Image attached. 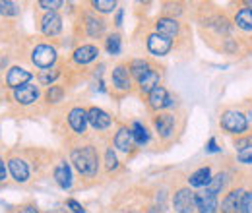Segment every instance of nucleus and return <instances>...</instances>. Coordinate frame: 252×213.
I'll return each mask as SVG.
<instances>
[{"label":"nucleus","mask_w":252,"mask_h":213,"mask_svg":"<svg viewBox=\"0 0 252 213\" xmlns=\"http://www.w3.org/2000/svg\"><path fill=\"white\" fill-rule=\"evenodd\" d=\"M245 115H247V121H249V124H251L252 128V99L245 103Z\"/></svg>","instance_id":"obj_46"},{"label":"nucleus","mask_w":252,"mask_h":213,"mask_svg":"<svg viewBox=\"0 0 252 213\" xmlns=\"http://www.w3.org/2000/svg\"><path fill=\"white\" fill-rule=\"evenodd\" d=\"M163 78H165L163 66L159 62H154V66L148 70V74L136 82V95L144 99L152 90H156L158 86H163Z\"/></svg>","instance_id":"obj_20"},{"label":"nucleus","mask_w":252,"mask_h":213,"mask_svg":"<svg viewBox=\"0 0 252 213\" xmlns=\"http://www.w3.org/2000/svg\"><path fill=\"white\" fill-rule=\"evenodd\" d=\"M128 126H130V132H132V138H134V144H136L138 150L148 148V146L152 144V140H154V132H152L150 122L134 119V121L128 122Z\"/></svg>","instance_id":"obj_25"},{"label":"nucleus","mask_w":252,"mask_h":213,"mask_svg":"<svg viewBox=\"0 0 252 213\" xmlns=\"http://www.w3.org/2000/svg\"><path fill=\"white\" fill-rule=\"evenodd\" d=\"M152 31H156L159 35L171 39L173 43H177L185 35V24L181 20H175V18H169V16H158L156 22L152 24Z\"/></svg>","instance_id":"obj_19"},{"label":"nucleus","mask_w":252,"mask_h":213,"mask_svg":"<svg viewBox=\"0 0 252 213\" xmlns=\"http://www.w3.org/2000/svg\"><path fill=\"white\" fill-rule=\"evenodd\" d=\"M196 213H220V198L210 190L196 192Z\"/></svg>","instance_id":"obj_27"},{"label":"nucleus","mask_w":252,"mask_h":213,"mask_svg":"<svg viewBox=\"0 0 252 213\" xmlns=\"http://www.w3.org/2000/svg\"><path fill=\"white\" fill-rule=\"evenodd\" d=\"M88 122H90V128L94 130L95 134H101L103 136V134H109L113 130V126L117 124V119H115V115H111L103 107L90 105L88 107Z\"/></svg>","instance_id":"obj_18"},{"label":"nucleus","mask_w":252,"mask_h":213,"mask_svg":"<svg viewBox=\"0 0 252 213\" xmlns=\"http://www.w3.org/2000/svg\"><path fill=\"white\" fill-rule=\"evenodd\" d=\"M105 55H109L111 59H117L123 55V35L121 31H109L103 39V47Z\"/></svg>","instance_id":"obj_32"},{"label":"nucleus","mask_w":252,"mask_h":213,"mask_svg":"<svg viewBox=\"0 0 252 213\" xmlns=\"http://www.w3.org/2000/svg\"><path fill=\"white\" fill-rule=\"evenodd\" d=\"M107 86H109L111 97H115L117 101L126 97V95H134V93H136V82H134L132 76H130V70H128L126 61H121V62H117V64H113V68L109 70Z\"/></svg>","instance_id":"obj_8"},{"label":"nucleus","mask_w":252,"mask_h":213,"mask_svg":"<svg viewBox=\"0 0 252 213\" xmlns=\"http://www.w3.org/2000/svg\"><path fill=\"white\" fill-rule=\"evenodd\" d=\"M212 179H214V167L212 165H202L187 177V186H190L194 192L206 190L212 183Z\"/></svg>","instance_id":"obj_26"},{"label":"nucleus","mask_w":252,"mask_h":213,"mask_svg":"<svg viewBox=\"0 0 252 213\" xmlns=\"http://www.w3.org/2000/svg\"><path fill=\"white\" fill-rule=\"evenodd\" d=\"M233 150L237 153L252 152V132L243 134V136H239V138H233Z\"/></svg>","instance_id":"obj_38"},{"label":"nucleus","mask_w":252,"mask_h":213,"mask_svg":"<svg viewBox=\"0 0 252 213\" xmlns=\"http://www.w3.org/2000/svg\"><path fill=\"white\" fill-rule=\"evenodd\" d=\"M185 14H187V4L185 2H163L161 4V16L181 20Z\"/></svg>","instance_id":"obj_36"},{"label":"nucleus","mask_w":252,"mask_h":213,"mask_svg":"<svg viewBox=\"0 0 252 213\" xmlns=\"http://www.w3.org/2000/svg\"><path fill=\"white\" fill-rule=\"evenodd\" d=\"M10 173H8V163H6V155L0 153V186H4L8 181Z\"/></svg>","instance_id":"obj_42"},{"label":"nucleus","mask_w":252,"mask_h":213,"mask_svg":"<svg viewBox=\"0 0 252 213\" xmlns=\"http://www.w3.org/2000/svg\"><path fill=\"white\" fill-rule=\"evenodd\" d=\"M66 101V86L55 84L47 90H43V107L45 109H59Z\"/></svg>","instance_id":"obj_28"},{"label":"nucleus","mask_w":252,"mask_h":213,"mask_svg":"<svg viewBox=\"0 0 252 213\" xmlns=\"http://www.w3.org/2000/svg\"><path fill=\"white\" fill-rule=\"evenodd\" d=\"M101 45L99 43H76V47L70 51L68 62L76 68H90L101 61Z\"/></svg>","instance_id":"obj_13"},{"label":"nucleus","mask_w":252,"mask_h":213,"mask_svg":"<svg viewBox=\"0 0 252 213\" xmlns=\"http://www.w3.org/2000/svg\"><path fill=\"white\" fill-rule=\"evenodd\" d=\"M237 163H241V165H252V152L237 153Z\"/></svg>","instance_id":"obj_45"},{"label":"nucleus","mask_w":252,"mask_h":213,"mask_svg":"<svg viewBox=\"0 0 252 213\" xmlns=\"http://www.w3.org/2000/svg\"><path fill=\"white\" fill-rule=\"evenodd\" d=\"M241 213H252V188H245L241 198Z\"/></svg>","instance_id":"obj_39"},{"label":"nucleus","mask_w":252,"mask_h":213,"mask_svg":"<svg viewBox=\"0 0 252 213\" xmlns=\"http://www.w3.org/2000/svg\"><path fill=\"white\" fill-rule=\"evenodd\" d=\"M125 24V8L119 6V10L113 14V26H115V31H119Z\"/></svg>","instance_id":"obj_43"},{"label":"nucleus","mask_w":252,"mask_h":213,"mask_svg":"<svg viewBox=\"0 0 252 213\" xmlns=\"http://www.w3.org/2000/svg\"><path fill=\"white\" fill-rule=\"evenodd\" d=\"M51 177H53L55 184L64 192H70L76 184V171H74L70 159L64 157V155L57 157V161L53 165V171H51Z\"/></svg>","instance_id":"obj_15"},{"label":"nucleus","mask_w":252,"mask_h":213,"mask_svg":"<svg viewBox=\"0 0 252 213\" xmlns=\"http://www.w3.org/2000/svg\"><path fill=\"white\" fill-rule=\"evenodd\" d=\"M64 206H66V210L70 213H88L86 212V208L78 202V200H74V198H68L66 202H64Z\"/></svg>","instance_id":"obj_40"},{"label":"nucleus","mask_w":252,"mask_h":213,"mask_svg":"<svg viewBox=\"0 0 252 213\" xmlns=\"http://www.w3.org/2000/svg\"><path fill=\"white\" fill-rule=\"evenodd\" d=\"M35 24L37 31L43 39L47 41H55L61 39L64 33V18L61 12H35Z\"/></svg>","instance_id":"obj_11"},{"label":"nucleus","mask_w":252,"mask_h":213,"mask_svg":"<svg viewBox=\"0 0 252 213\" xmlns=\"http://www.w3.org/2000/svg\"><path fill=\"white\" fill-rule=\"evenodd\" d=\"M35 82V72L22 66V64H12L6 68V74L2 78V90L4 91H10V90H16L20 86H26V84H32Z\"/></svg>","instance_id":"obj_16"},{"label":"nucleus","mask_w":252,"mask_h":213,"mask_svg":"<svg viewBox=\"0 0 252 213\" xmlns=\"http://www.w3.org/2000/svg\"><path fill=\"white\" fill-rule=\"evenodd\" d=\"M171 210L173 213H196V192L187 184L177 186L171 194Z\"/></svg>","instance_id":"obj_17"},{"label":"nucleus","mask_w":252,"mask_h":213,"mask_svg":"<svg viewBox=\"0 0 252 213\" xmlns=\"http://www.w3.org/2000/svg\"><path fill=\"white\" fill-rule=\"evenodd\" d=\"M150 126H152V132L158 138V142L163 144V146L173 144L177 140V136L181 134V130H183L181 115L177 111L175 113H158V115H152L150 117Z\"/></svg>","instance_id":"obj_6"},{"label":"nucleus","mask_w":252,"mask_h":213,"mask_svg":"<svg viewBox=\"0 0 252 213\" xmlns=\"http://www.w3.org/2000/svg\"><path fill=\"white\" fill-rule=\"evenodd\" d=\"M243 184H233L220 198V213H241V198L245 194Z\"/></svg>","instance_id":"obj_22"},{"label":"nucleus","mask_w":252,"mask_h":213,"mask_svg":"<svg viewBox=\"0 0 252 213\" xmlns=\"http://www.w3.org/2000/svg\"><path fill=\"white\" fill-rule=\"evenodd\" d=\"M0 18H2V14H0Z\"/></svg>","instance_id":"obj_48"},{"label":"nucleus","mask_w":252,"mask_h":213,"mask_svg":"<svg viewBox=\"0 0 252 213\" xmlns=\"http://www.w3.org/2000/svg\"><path fill=\"white\" fill-rule=\"evenodd\" d=\"M144 105L150 111V115H158V113H175L179 101L165 86H158L144 97Z\"/></svg>","instance_id":"obj_10"},{"label":"nucleus","mask_w":252,"mask_h":213,"mask_svg":"<svg viewBox=\"0 0 252 213\" xmlns=\"http://www.w3.org/2000/svg\"><path fill=\"white\" fill-rule=\"evenodd\" d=\"M216 49L221 51L223 55H243L247 47H245V41H243L241 37L231 35V37H227V39H221L220 45H218Z\"/></svg>","instance_id":"obj_33"},{"label":"nucleus","mask_w":252,"mask_h":213,"mask_svg":"<svg viewBox=\"0 0 252 213\" xmlns=\"http://www.w3.org/2000/svg\"><path fill=\"white\" fill-rule=\"evenodd\" d=\"M6 163H8V173H10V179L20 186H26V184L32 183L33 177V169L26 157V153L20 152H8L6 153Z\"/></svg>","instance_id":"obj_12"},{"label":"nucleus","mask_w":252,"mask_h":213,"mask_svg":"<svg viewBox=\"0 0 252 213\" xmlns=\"http://www.w3.org/2000/svg\"><path fill=\"white\" fill-rule=\"evenodd\" d=\"M109 31L111 30H109L107 18L95 14L88 4L78 8V12L74 16V39L78 43H97V41H103Z\"/></svg>","instance_id":"obj_2"},{"label":"nucleus","mask_w":252,"mask_h":213,"mask_svg":"<svg viewBox=\"0 0 252 213\" xmlns=\"http://www.w3.org/2000/svg\"><path fill=\"white\" fill-rule=\"evenodd\" d=\"M154 59L152 57H132L128 59L126 64H128V70H130V76L134 82H138L140 78H144L148 74V70L154 66Z\"/></svg>","instance_id":"obj_30"},{"label":"nucleus","mask_w":252,"mask_h":213,"mask_svg":"<svg viewBox=\"0 0 252 213\" xmlns=\"http://www.w3.org/2000/svg\"><path fill=\"white\" fill-rule=\"evenodd\" d=\"M109 142H111V146L117 150V153L126 157V159L134 157L136 153L140 152V150L136 148V144H134V138H132V132H130L128 122H117V128H115V132L109 136Z\"/></svg>","instance_id":"obj_14"},{"label":"nucleus","mask_w":252,"mask_h":213,"mask_svg":"<svg viewBox=\"0 0 252 213\" xmlns=\"http://www.w3.org/2000/svg\"><path fill=\"white\" fill-rule=\"evenodd\" d=\"M101 163H103V175L107 177H115L123 171V161L117 150L111 146V142L107 140L105 146L101 148Z\"/></svg>","instance_id":"obj_23"},{"label":"nucleus","mask_w":252,"mask_h":213,"mask_svg":"<svg viewBox=\"0 0 252 213\" xmlns=\"http://www.w3.org/2000/svg\"><path fill=\"white\" fill-rule=\"evenodd\" d=\"M14 213H43L35 204H32V202H28V204H22L20 208H18V212Z\"/></svg>","instance_id":"obj_44"},{"label":"nucleus","mask_w":252,"mask_h":213,"mask_svg":"<svg viewBox=\"0 0 252 213\" xmlns=\"http://www.w3.org/2000/svg\"><path fill=\"white\" fill-rule=\"evenodd\" d=\"M26 61L37 72L51 70L61 64V49L55 41H47L41 37L39 41H32L30 47L26 49Z\"/></svg>","instance_id":"obj_5"},{"label":"nucleus","mask_w":252,"mask_h":213,"mask_svg":"<svg viewBox=\"0 0 252 213\" xmlns=\"http://www.w3.org/2000/svg\"><path fill=\"white\" fill-rule=\"evenodd\" d=\"M204 152H206V155H218V153H221V148H220V144H218V138H216V136H212V138L206 142Z\"/></svg>","instance_id":"obj_41"},{"label":"nucleus","mask_w":252,"mask_h":213,"mask_svg":"<svg viewBox=\"0 0 252 213\" xmlns=\"http://www.w3.org/2000/svg\"><path fill=\"white\" fill-rule=\"evenodd\" d=\"M68 2L64 0H37L33 6H35V12H61L66 8Z\"/></svg>","instance_id":"obj_37"},{"label":"nucleus","mask_w":252,"mask_h":213,"mask_svg":"<svg viewBox=\"0 0 252 213\" xmlns=\"http://www.w3.org/2000/svg\"><path fill=\"white\" fill-rule=\"evenodd\" d=\"M198 24L200 30L204 31V35H208V41L212 43V39L221 41L227 39L231 35H235V26L233 20L229 16L227 10H218L214 6H204L198 12Z\"/></svg>","instance_id":"obj_3"},{"label":"nucleus","mask_w":252,"mask_h":213,"mask_svg":"<svg viewBox=\"0 0 252 213\" xmlns=\"http://www.w3.org/2000/svg\"><path fill=\"white\" fill-rule=\"evenodd\" d=\"M243 4H245V6H249V8H252V0H245Z\"/></svg>","instance_id":"obj_47"},{"label":"nucleus","mask_w":252,"mask_h":213,"mask_svg":"<svg viewBox=\"0 0 252 213\" xmlns=\"http://www.w3.org/2000/svg\"><path fill=\"white\" fill-rule=\"evenodd\" d=\"M231 186H233V173L231 171H218V173H214V179L206 190H210L212 194H216L220 198Z\"/></svg>","instance_id":"obj_31"},{"label":"nucleus","mask_w":252,"mask_h":213,"mask_svg":"<svg viewBox=\"0 0 252 213\" xmlns=\"http://www.w3.org/2000/svg\"><path fill=\"white\" fill-rule=\"evenodd\" d=\"M4 99L10 103V107L18 111H32L35 107H43V88L37 82H32V84L6 91Z\"/></svg>","instance_id":"obj_7"},{"label":"nucleus","mask_w":252,"mask_h":213,"mask_svg":"<svg viewBox=\"0 0 252 213\" xmlns=\"http://www.w3.org/2000/svg\"><path fill=\"white\" fill-rule=\"evenodd\" d=\"M0 14L4 22H14L16 18L22 16V4L12 2V0H0Z\"/></svg>","instance_id":"obj_35"},{"label":"nucleus","mask_w":252,"mask_h":213,"mask_svg":"<svg viewBox=\"0 0 252 213\" xmlns=\"http://www.w3.org/2000/svg\"><path fill=\"white\" fill-rule=\"evenodd\" d=\"M68 159L74 167V171L88 183H94L103 173L101 163V148H97L94 138L80 140L68 144Z\"/></svg>","instance_id":"obj_1"},{"label":"nucleus","mask_w":252,"mask_h":213,"mask_svg":"<svg viewBox=\"0 0 252 213\" xmlns=\"http://www.w3.org/2000/svg\"><path fill=\"white\" fill-rule=\"evenodd\" d=\"M231 20H233V26H235V31L243 33V35H252V8L245 6L243 2L229 12Z\"/></svg>","instance_id":"obj_24"},{"label":"nucleus","mask_w":252,"mask_h":213,"mask_svg":"<svg viewBox=\"0 0 252 213\" xmlns=\"http://www.w3.org/2000/svg\"><path fill=\"white\" fill-rule=\"evenodd\" d=\"M218 124H220L221 132H225L227 136H233V138L249 134L252 130L243 107H225V109H221Z\"/></svg>","instance_id":"obj_9"},{"label":"nucleus","mask_w":252,"mask_h":213,"mask_svg":"<svg viewBox=\"0 0 252 213\" xmlns=\"http://www.w3.org/2000/svg\"><path fill=\"white\" fill-rule=\"evenodd\" d=\"M64 64H59V66H55V68H51V70H43V72H37L35 74V82L41 86V88H51V86H55V84H61V80H63V76L66 74L64 72Z\"/></svg>","instance_id":"obj_29"},{"label":"nucleus","mask_w":252,"mask_h":213,"mask_svg":"<svg viewBox=\"0 0 252 213\" xmlns=\"http://www.w3.org/2000/svg\"><path fill=\"white\" fill-rule=\"evenodd\" d=\"M88 6L94 10L95 14H99V16L105 18V16H109V14H115L121 4H119L117 0H90Z\"/></svg>","instance_id":"obj_34"},{"label":"nucleus","mask_w":252,"mask_h":213,"mask_svg":"<svg viewBox=\"0 0 252 213\" xmlns=\"http://www.w3.org/2000/svg\"><path fill=\"white\" fill-rule=\"evenodd\" d=\"M57 130L64 134L66 144L92 138L90 136V122H88V107L78 105V103L66 107L61 115V126H57Z\"/></svg>","instance_id":"obj_4"},{"label":"nucleus","mask_w":252,"mask_h":213,"mask_svg":"<svg viewBox=\"0 0 252 213\" xmlns=\"http://www.w3.org/2000/svg\"><path fill=\"white\" fill-rule=\"evenodd\" d=\"M175 49V43L163 35H159L156 31L146 33V51L150 53L152 59H163L167 55H171V51Z\"/></svg>","instance_id":"obj_21"}]
</instances>
